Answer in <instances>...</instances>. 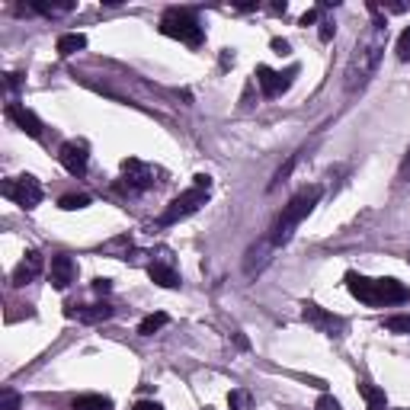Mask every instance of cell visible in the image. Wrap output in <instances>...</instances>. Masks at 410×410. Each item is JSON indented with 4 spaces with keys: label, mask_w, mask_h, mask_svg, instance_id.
<instances>
[{
    "label": "cell",
    "mask_w": 410,
    "mask_h": 410,
    "mask_svg": "<svg viewBox=\"0 0 410 410\" xmlns=\"http://www.w3.org/2000/svg\"><path fill=\"white\" fill-rule=\"evenodd\" d=\"M385 42H388V29H375V26L356 42L353 55L346 61V74H343L346 94L365 90V84H369L372 74L378 71V61H382V55H385Z\"/></svg>",
    "instance_id": "1"
},
{
    "label": "cell",
    "mask_w": 410,
    "mask_h": 410,
    "mask_svg": "<svg viewBox=\"0 0 410 410\" xmlns=\"http://www.w3.org/2000/svg\"><path fill=\"white\" fill-rule=\"evenodd\" d=\"M346 289L353 299H359L363 305L372 308H385V305H401L410 299V292L404 282L398 279H369V276H359V272H346Z\"/></svg>",
    "instance_id": "2"
},
{
    "label": "cell",
    "mask_w": 410,
    "mask_h": 410,
    "mask_svg": "<svg viewBox=\"0 0 410 410\" xmlns=\"http://www.w3.org/2000/svg\"><path fill=\"white\" fill-rule=\"evenodd\" d=\"M317 199H321V186H305V189H299V193L289 199V205L282 208L279 218H276V222H272V228H270L272 247H282V244L292 241L295 228H299L308 215H311V208L317 205Z\"/></svg>",
    "instance_id": "3"
},
{
    "label": "cell",
    "mask_w": 410,
    "mask_h": 410,
    "mask_svg": "<svg viewBox=\"0 0 410 410\" xmlns=\"http://www.w3.org/2000/svg\"><path fill=\"white\" fill-rule=\"evenodd\" d=\"M160 32L180 39L186 45H202V26H199L196 13H189V10H167L160 19Z\"/></svg>",
    "instance_id": "4"
},
{
    "label": "cell",
    "mask_w": 410,
    "mask_h": 410,
    "mask_svg": "<svg viewBox=\"0 0 410 410\" xmlns=\"http://www.w3.org/2000/svg\"><path fill=\"white\" fill-rule=\"evenodd\" d=\"M205 199H208V189H199V186H189L186 193H180L173 202L164 208V215H160V224H177L183 222V218H189V215H196L199 208L205 205Z\"/></svg>",
    "instance_id": "5"
},
{
    "label": "cell",
    "mask_w": 410,
    "mask_h": 410,
    "mask_svg": "<svg viewBox=\"0 0 410 410\" xmlns=\"http://www.w3.org/2000/svg\"><path fill=\"white\" fill-rule=\"evenodd\" d=\"M3 196L13 199L17 205H23V208H36L39 202H42V183H39L36 177H17V180H7L3 183Z\"/></svg>",
    "instance_id": "6"
},
{
    "label": "cell",
    "mask_w": 410,
    "mask_h": 410,
    "mask_svg": "<svg viewBox=\"0 0 410 410\" xmlns=\"http://www.w3.org/2000/svg\"><path fill=\"white\" fill-rule=\"evenodd\" d=\"M301 317H305L308 324L314 327L317 334H327V336H343L346 330V321L340 314H330V311H324L321 305H314V301H305V308H301Z\"/></svg>",
    "instance_id": "7"
},
{
    "label": "cell",
    "mask_w": 410,
    "mask_h": 410,
    "mask_svg": "<svg viewBox=\"0 0 410 410\" xmlns=\"http://www.w3.org/2000/svg\"><path fill=\"white\" fill-rule=\"evenodd\" d=\"M299 74V67H289L285 74H279V71H272V67H266V65H260L257 67V84H260V90H263V96H279V94H285L292 87V77Z\"/></svg>",
    "instance_id": "8"
},
{
    "label": "cell",
    "mask_w": 410,
    "mask_h": 410,
    "mask_svg": "<svg viewBox=\"0 0 410 410\" xmlns=\"http://www.w3.org/2000/svg\"><path fill=\"white\" fill-rule=\"evenodd\" d=\"M122 177H125V186H129L131 193H141V189L154 186V170H151L148 164L135 160V158L122 160Z\"/></svg>",
    "instance_id": "9"
},
{
    "label": "cell",
    "mask_w": 410,
    "mask_h": 410,
    "mask_svg": "<svg viewBox=\"0 0 410 410\" xmlns=\"http://www.w3.org/2000/svg\"><path fill=\"white\" fill-rule=\"evenodd\" d=\"M58 160H61V167L71 173V177H84L87 173V144L80 141H65L61 151H58Z\"/></svg>",
    "instance_id": "10"
},
{
    "label": "cell",
    "mask_w": 410,
    "mask_h": 410,
    "mask_svg": "<svg viewBox=\"0 0 410 410\" xmlns=\"http://www.w3.org/2000/svg\"><path fill=\"white\" fill-rule=\"evenodd\" d=\"M77 279V266L71 257H65V253H58V257H52V266H48V282L55 285L58 292H65L71 282Z\"/></svg>",
    "instance_id": "11"
},
{
    "label": "cell",
    "mask_w": 410,
    "mask_h": 410,
    "mask_svg": "<svg viewBox=\"0 0 410 410\" xmlns=\"http://www.w3.org/2000/svg\"><path fill=\"white\" fill-rule=\"evenodd\" d=\"M42 266H45V263H42V253L39 250H26V257H23V260L17 263V270H13V285H26V282H32L39 276V272H42Z\"/></svg>",
    "instance_id": "12"
},
{
    "label": "cell",
    "mask_w": 410,
    "mask_h": 410,
    "mask_svg": "<svg viewBox=\"0 0 410 410\" xmlns=\"http://www.w3.org/2000/svg\"><path fill=\"white\" fill-rule=\"evenodd\" d=\"M65 314L77 317L80 324H102V321H109V317H112V305H106V301H100V305H84V308L67 305Z\"/></svg>",
    "instance_id": "13"
},
{
    "label": "cell",
    "mask_w": 410,
    "mask_h": 410,
    "mask_svg": "<svg viewBox=\"0 0 410 410\" xmlns=\"http://www.w3.org/2000/svg\"><path fill=\"white\" fill-rule=\"evenodd\" d=\"M7 116L17 122L19 129L26 131L29 138H42V122H39L36 112H29V109H23V106H17V102H13V106H7Z\"/></svg>",
    "instance_id": "14"
},
{
    "label": "cell",
    "mask_w": 410,
    "mask_h": 410,
    "mask_svg": "<svg viewBox=\"0 0 410 410\" xmlns=\"http://www.w3.org/2000/svg\"><path fill=\"white\" fill-rule=\"evenodd\" d=\"M87 48V36L84 32H65V36L58 39V55L61 58H71L77 52H84Z\"/></svg>",
    "instance_id": "15"
},
{
    "label": "cell",
    "mask_w": 410,
    "mask_h": 410,
    "mask_svg": "<svg viewBox=\"0 0 410 410\" xmlns=\"http://www.w3.org/2000/svg\"><path fill=\"white\" fill-rule=\"evenodd\" d=\"M148 276L158 282L160 289H177V285H180V276L170 270V266H164V263H151V266H148Z\"/></svg>",
    "instance_id": "16"
},
{
    "label": "cell",
    "mask_w": 410,
    "mask_h": 410,
    "mask_svg": "<svg viewBox=\"0 0 410 410\" xmlns=\"http://www.w3.org/2000/svg\"><path fill=\"white\" fill-rule=\"evenodd\" d=\"M359 394H363V401L369 404V410H385V407H388L385 391H382V388H375V385H359Z\"/></svg>",
    "instance_id": "17"
},
{
    "label": "cell",
    "mask_w": 410,
    "mask_h": 410,
    "mask_svg": "<svg viewBox=\"0 0 410 410\" xmlns=\"http://www.w3.org/2000/svg\"><path fill=\"white\" fill-rule=\"evenodd\" d=\"M74 410H112V401L102 394H80L74 398Z\"/></svg>",
    "instance_id": "18"
},
{
    "label": "cell",
    "mask_w": 410,
    "mask_h": 410,
    "mask_svg": "<svg viewBox=\"0 0 410 410\" xmlns=\"http://www.w3.org/2000/svg\"><path fill=\"white\" fill-rule=\"evenodd\" d=\"M167 324H170V317L164 314V311H158V314H148L144 321H141V324H138V334H141V336H154L160 327H167Z\"/></svg>",
    "instance_id": "19"
},
{
    "label": "cell",
    "mask_w": 410,
    "mask_h": 410,
    "mask_svg": "<svg viewBox=\"0 0 410 410\" xmlns=\"http://www.w3.org/2000/svg\"><path fill=\"white\" fill-rule=\"evenodd\" d=\"M58 205H61L65 212H77V208H87V205H90V196H84V193H71V196L58 199Z\"/></svg>",
    "instance_id": "20"
},
{
    "label": "cell",
    "mask_w": 410,
    "mask_h": 410,
    "mask_svg": "<svg viewBox=\"0 0 410 410\" xmlns=\"http://www.w3.org/2000/svg\"><path fill=\"white\" fill-rule=\"evenodd\" d=\"M228 407L231 410H250V391L247 388H234L228 394Z\"/></svg>",
    "instance_id": "21"
},
{
    "label": "cell",
    "mask_w": 410,
    "mask_h": 410,
    "mask_svg": "<svg viewBox=\"0 0 410 410\" xmlns=\"http://www.w3.org/2000/svg\"><path fill=\"white\" fill-rule=\"evenodd\" d=\"M385 327L391 334H410V314H394V317H385Z\"/></svg>",
    "instance_id": "22"
},
{
    "label": "cell",
    "mask_w": 410,
    "mask_h": 410,
    "mask_svg": "<svg viewBox=\"0 0 410 410\" xmlns=\"http://www.w3.org/2000/svg\"><path fill=\"white\" fill-rule=\"evenodd\" d=\"M295 164H299V154H292V158L285 160V167H279V170H276V177H272L270 189H272V186H279V183H285V180H289V173H292V170H295Z\"/></svg>",
    "instance_id": "23"
},
{
    "label": "cell",
    "mask_w": 410,
    "mask_h": 410,
    "mask_svg": "<svg viewBox=\"0 0 410 410\" xmlns=\"http://www.w3.org/2000/svg\"><path fill=\"white\" fill-rule=\"evenodd\" d=\"M19 394L13 391V388H3V394H0V410H19Z\"/></svg>",
    "instance_id": "24"
},
{
    "label": "cell",
    "mask_w": 410,
    "mask_h": 410,
    "mask_svg": "<svg viewBox=\"0 0 410 410\" xmlns=\"http://www.w3.org/2000/svg\"><path fill=\"white\" fill-rule=\"evenodd\" d=\"M398 58H401V61H410V29H404L401 39H398Z\"/></svg>",
    "instance_id": "25"
},
{
    "label": "cell",
    "mask_w": 410,
    "mask_h": 410,
    "mask_svg": "<svg viewBox=\"0 0 410 410\" xmlns=\"http://www.w3.org/2000/svg\"><path fill=\"white\" fill-rule=\"evenodd\" d=\"M314 410H343V407H340V401H336V398H330V394H321Z\"/></svg>",
    "instance_id": "26"
},
{
    "label": "cell",
    "mask_w": 410,
    "mask_h": 410,
    "mask_svg": "<svg viewBox=\"0 0 410 410\" xmlns=\"http://www.w3.org/2000/svg\"><path fill=\"white\" fill-rule=\"evenodd\" d=\"M334 32H336L334 19H324V23H321V42H330V39H334Z\"/></svg>",
    "instance_id": "27"
},
{
    "label": "cell",
    "mask_w": 410,
    "mask_h": 410,
    "mask_svg": "<svg viewBox=\"0 0 410 410\" xmlns=\"http://www.w3.org/2000/svg\"><path fill=\"white\" fill-rule=\"evenodd\" d=\"M270 45H272V52H276V55H289V42H285V39H272Z\"/></svg>",
    "instance_id": "28"
},
{
    "label": "cell",
    "mask_w": 410,
    "mask_h": 410,
    "mask_svg": "<svg viewBox=\"0 0 410 410\" xmlns=\"http://www.w3.org/2000/svg\"><path fill=\"white\" fill-rule=\"evenodd\" d=\"M193 186H199V189H212V177L208 173H196V183Z\"/></svg>",
    "instance_id": "29"
},
{
    "label": "cell",
    "mask_w": 410,
    "mask_h": 410,
    "mask_svg": "<svg viewBox=\"0 0 410 410\" xmlns=\"http://www.w3.org/2000/svg\"><path fill=\"white\" fill-rule=\"evenodd\" d=\"M94 289L100 292V295H106V292L112 289V282H109V279H94Z\"/></svg>",
    "instance_id": "30"
},
{
    "label": "cell",
    "mask_w": 410,
    "mask_h": 410,
    "mask_svg": "<svg viewBox=\"0 0 410 410\" xmlns=\"http://www.w3.org/2000/svg\"><path fill=\"white\" fill-rule=\"evenodd\" d=\"M135 410H164V407H160L158 401H138L135 404Z\"/></svg>",
    "instance_id": "31"
},
{
    "label": "cell",
    "mask_w": 410,
    "mask_h": 410,
    "mask_svg": "<svg viewBox=\"0 0 410 410\" xmlns=\"http://www.w3.org/2000/svg\"><path fill=\"white\" fill-rule=\"evenodd\" d=\"M317 19V10H308L305 17H301V26H311V23H314Z\"/></svg>",
    "instance_id": "32"
},
{
    "label": "cell",
    "mask_w": 410,
    "mask_h": 410,
    "mask_svg": "<svg viewBox=\"0 0 410 410\" xmlns=\"http://www.w3.org/2000/svg\"><path fill=\"white\" fill-rule=\"evenodd\" d=\"M410 177V151H407V158H404V164H401V180H407Z\"/></svg>",
    "instance_id": "33"
},
{
    "label": "cell",
    "mask_w": 410,
    "mask_h": 410,
    "mask_svg": "<svg viewBox=\"0 0 410 410\" xmlns=\"http://www.w3.org/2000/svg\"><path fill=\"white\" fill-rule=\"evenodd\" d=\"M7 84H10V90H17V87H19V74H7Z\"/></svg>",
    "instance_id": "34"
},
{
    "label": "cell",
    "mask_w": 410,
    "mask_h": 410,
    "mask_svg": "<svg viewBox=\"0 0 410 410\" xmlns=\"http://www.w3.org/2000/svg\"><path fill=\"white\" fill-rule=\"evenodd\" d=\"M234 340H237V346H241V349H247V346H250V343H247V336H244V334H234Z\"/></svg>",
    "instance_id": "35"
}]
</instances>
